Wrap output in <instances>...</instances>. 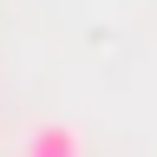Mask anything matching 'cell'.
<instances>
[{
	"label": "cell",
	"mask_w": 157,
	"mask_h": 157,
	"mask_svg": "<svg viewBox=\"0 0 157 157\" xmlns=\"http://www.w3.org/2000/svg\"><path fill=\"white\" fill-rule=\"evenodd\" d=\"M20 157H85V137H78L72 124H39Z\"/></svg>",
	"instance_id": "6da1fadb"
}]
</instances>
